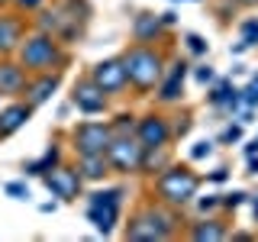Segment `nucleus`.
<instances>
[{"mask_svg": "<svg viewBox=\"0 0 258 242\" xmlns=\"http://www.w3.org/2000/svg\"><path fill=\"white\" fill-rule=\"evenodd\" d=\"M181 210L161 204V200L152 197L145 207H139L126 223V239L133 242H165V239H174L181 232Z\"/></svg>", "mask_w": 258, "mask_h": 242, "instance_id": "obj_1", "label": "nucleus"}, {"mask_svg": "<svg viewBox=\"0 0 258 242\" xmlns=\"http://www.w3.org/2000/svg\"><path fill=\"white\" fill-rule=\"evenodd\" d=\"M123 65H126V75H129V87L139 97H149V94H155L158 81L168 68V55L158 45L133 42L123 52Z\"/></svg>", "mask_w": 258, "mask_h": 242, "instance_id": "obj_2", "label": "nucleus"}, {"mask_svg": "<svg viewBox=\"0 0 258 242\" xmlns=\"http://www.w3.org/2000/svg\"><path fill=\"white\" fill-rule=\"evenodd\" d=\"M87 23H91V4L87 0H55L52 7H42L39 10V26L52 32L55 39H61L64 45L75 42V39L84 36Z\"/></svg>", "mask_w": 258, "mask_h": 242, "instance_id": "obj_3", "label": "nucleus"}, {"mask_svg": "<svg viewBox=\"0 0 258 242\" xmlns=\"http://www.w3.org/2000/svg\"><path fill=\"white\" fill-rule=\"evenodd\" d=\"M16 62L29 71V75H42V71H61L68 65V48H64L61 39H55L52 32L36 29L26 32L20 52H16Z\"/></svg>", "mask_w": 258, "mask_h": 242, "instance_id": "obj_4", "label": "nucleus"}, {"mask_svg": "<svg viewBox=\"0 0 258 242\" xmlns=\"http://www.w3.org/2000/svg\"><path fill=\"white\" fill-rule=\"evenodd\" d=\"M200 191V174L187 165H165L158 174H152V197L161 200V204L184 210L187 204H194Z\"/></svg>", "mask_w": 258, "mask_h": 242, "instance_id": "obj_5", "label": "nucleus"}, {"mask_svg": "<svg viewBox=\"0 0 258 242\" xmlns=\"http://www.w3.org/2000/svg\"><path fill=\"white\" fill-rule=\"evenodd\" d=\"M123 200H126V188L116 184V188H100L87 194V220L94 223V229L100 236H110L116 229L119 216H123Z\"/></svg>", "mask_w": 258, "mask_h": 242, "instance_id": "obj_6", "label": "nucleus"}, {"mask_svg": "<svg viewBox=\"0 0 258 242\" xmlns=\"http://www.w3.org/2000/svg\"><path fill=\"white\" fill-rule=\"evenodd\" d=\"M142 158H145V145L139 142L136 133H113V139L107 145V161L113 168V174H142Z\"/></svg>", "mask_w": 258, "mask_h": 242, "instance_id": "obj_7", "label": "nucleus"}, {"mask_svg": "<svg viewBox=\"0 0 258 242\" xmlns=\"http://www.w3.org/2000/svg\"><path fill=\"white\" fill-rule=\"evenodd\" d=\"M110 139H113L110 119H81L71 129V149H75V155H100V152H107Z\"/></svg>", "mask_w": 258, "mask_h": 242, "instance_id": "obj_8", "label": "nucleus"}, {"mask_svg": "<svg viewBox=\"0 0 258 242\" xmlns=\"http://www.w3.org/2000/svg\"><path fill=\"white\" fill-rule=\"evenodd\" d=\"M42 184L52 197L61 200V204H75L81 197V191H84V177L78 174L75 165H55L52 171L42 174Z\"/></svg>", "mask_w": 258, "mask_h": 242, "instance_id": "obj_9", "label": "nucleus"}, {"mask_svg": "<svg viewBox=\"0 0 258 242\" xmlns=\"http://www.w3.org/2000/svg\"><path fill=\"white\" fill-rule=\"evenodd\" d=\"M136 136H139V142L145 149H165V145H171V139H174V126L165 113L149 110V113H142V116H136Z\"/></svg>", "mask_w": 258, "mask_h": 242, "instance_id": "obj_10", "label": "nucleus"}, {"mask_svg": "<svg viewBox=\"0 0 258 242\" xmlns=\"http://www.w3.org/2000/svg\"><path fill=\"white\" fill-rule=\"evenodd\" d=\"M71 103H75L78 113H84V116H100V113H107V107H110V97L103 94V87L97 84L91 75H81L75 81V87H71Z\"/></svg>", "mask_w": 258, "mask_h": 242, "instance_id": "obj_11", "label": "nucleus"}, {"mask_svg": "<svg viewBox=\"0 0 258 242\" xmlns=\"http://www.w3.org/2000/svg\"><path fill=\"white\" fill-rule=\"evenodd\" d=\"M97 84L103 87L107 97H119L129 87V75H126V65H123V55H110V58H100L87 71Z\"/></svg>", "mask_w": 258, "mask_h": 242, "instance_id": "obj_12", "label": "nucleus"}, {"mask_svg": "<svg viewBox=\"0 0 258 242\" xmlns=\"http://www.w3.org/2000/svg\"><path fill=\"white\" fill-rule=\"evenodd\" d=\"M26 13L20 10H0V58H13L26 39Z\"/></svg>", "mask_w": 258, "mask_h": 242, "instance_id": "obj_13", "label": "nucleus"}, {"mask_svg": "<svg viewBox=\"0 0 258 242\" xmlns=\"http://www.w3.org/2000/svg\"><path fill=\"white\" fill-rule=\"evenodd\" d=\"M187 68L190 65L184 58H171L165 68V75H161L158 87H155V97L161 103H177L184 97V81H187Z\"/></svg>", "mask_w": 258, "mask_h": 242, "instance_id": "obj_14", "label": "nucleus"}, {"mask_svg": "<svg viewBox=\"0 0 258 242\" xmlns=\"http://www.w3.org/2000/svg\"><path fill=\"white\" fill-rule=\"evenodd\" d=\"M61 87V71H42V75H29L26 91H23V100L29 103L32 110L42 107V103L52 100V94Z\"/></svg>", "mask_w": 258, "mask_h": 242, "instance_id": "obj_15", "label": "nucleus"}, {"mask_svg": "<svg viewBox=\"0 0 258 242\" xmlns=\"http://www.w3.org/2000/svg\"><path fill=\"white\" fill-rule=\"evenodd\" d=\"M26 81H29V71L16 62V55L0 58V97H23Z\"/></svg>", "mask_w": 258, "mask_h": 242, "instance_id": "obj_16", "label": "nucleus"}, {"mask_svg": "<svg viewBox=\"0 0 258 242\" xmlns=\"http://www.w3.org/2000/svg\"><path fill=\"white\" fill-rule=\"evenodd\" d=\"M187 239L194 242H223L229 239V226L220 216H200V220L187 223Z\"/></svg>", "mask_w": 258, "mask_h": 242, "instance_id": "obj_17", "label": "nucleus"}, {"mask_svg": "<svg viewBox=\"0 0 258 242\" xmlns=\"http://www.w3.org/2000/svg\"><path fill=\"white\" fill-rule=\"evenodd\" d=\"M29 119H32V107L26 100H13L10 107L0 110V139H10V136L20 133Z\"/></svg>", "mask_w": 258, "mask_h": 242, "instance_id": "obj_18", "label": "nucleus"}, {"mask_svg": "<svg viewBox=\"0 0 258 242\" xmlns=\"http://www.w3.org/2000/svg\"><path fill=\"white\" fill-rule=\"evenodd\" d=\"M165 20L161 13H139L133 20V42H145V45H155L161 36H165Z\"/></svg>", "mask_w": 258, "mask_h": 242, "instance_id": "obj_19", "label": "nucleus"}, {"mask_svg": "<svg viewBox=\"0 0 258 242\" xmlns=\"http://www.w3.org/2000/svg\"><path fill=\"white\" fill-rule=\"evenodd\" d=\"M207 100H210V107H216L223 113H236L239 103H242V91L232 87V81H216L213 91L207 94Z\"/></svg>", "mask_w": 258, "mask_h": 242, "instance_id": "obj_20", "label": "nucleus"}, {"mask_svg": "<svg viewBox=\"0 0 258 242\" xmlns=\"http://www.w3.org/2000/svg\"><path fill=\"white\" fill-rule=\"evenodd\" d=\"M75 168L84 181H103L107 174H113L107 152H100V155H75Z\"/></svg>", "mask_w": 258, "mask_h": 242, "instance_id": "obj_21", "label": "nucleus"}, {"mask_svg": "<svg viewBox=\"0 0 258 242\" xmlns=\"http://www.w3.org/2000/svg\"><path fill=\"white\" fill-rule=\"evenodd\" d=\"M55 165H61V145L58 142H48V149L42 152V155L23 165V174H26V177H42L45 171H52Z\"/></svg>", "mask_w": 258, "mask_h": 242, "instance_id": "obj_22", "label": "nucleus"}, {"mask_svg": "<svg viewBox=\"0 0 258 242\" xmlns=\"http://www.w3.org/2000/svg\"><path fill=\"white\" fill-rule=\"evenodd\" d=\"M165 165H171V158H168V145H165V149H145L142 174H158Z\"/></svg>", "mask_w": 258, "mask_h": 242, "instance_id": "obj_23", "label": "nucleus"}, {"mask_svg": "<svg viewBox=\"0 0 258 242\" xmlns=\"http://www.w3.org/2000/svg\"><path fill=\"white\" fill-rule=\"evenodd\" d=\"M242 42L236 45V52H245V48H255L258 45V16H248V20H242Z\"/></svg>", "mask_w": 258, "mask_h": 242, "instance_id": "obj_24", "label": "nucleus"}, {"mask_svg": "<svg viewBox=\"0 0 258 242\" xmlns=\"http://www.w3.org/2000/svg\"><path fill=\"white\" fill-rule=\"evenodd\" d=\"M110 129L113 133H136V116L133 113H116L110 119Z\"/></svg>", "mask_w": 258, "mask_h": 242, "instance_id": "obj_25", "label": "nucleus"}, {"mask_svg": "<svg viewBox=\"0 0 258 242\" xmlns=\"http://www.w3.org/2000/svg\"><path fill=\"white\" fill-rule=\"evenodd\" d=\"M4 191H7V197H13V200H26V197H29L26 181H7Z\"/></svg>", "mask_w": 258, "mask_h": 242, "instance_id": "obj_26", "label": "nucleus"}, {"mask_svg": "<svg viewBox=\"0 0 258 242\" xmlns=\"http://www.w3.org/2000/svg\"><path fill=\"white\" fill-rule=\"evenodd\" d=\"M242 103H245V107H258V75L242 87Z\"/></svg>", "mask_w": 258, "mask_h": 242, "instance_id": "obj_27", "label": "nucleus"}, {"mask_svg": "<svg viewBox=\"0 0 258 242\" xmlns=\"http://www.w3.org/2000/svg\"><path fill=\"white\" fill-rule=\"evenodd\" d=\"M239 139H242V123H229V126H226L223 133H220V142H223V145L239 142Z\"/></svg>", "mask_w": 258, "mask_h": 242, "instance_id": "obj_28", "label": "nucleus"}, {"mask_svg": "<svg viewBox=\"0 0 258 242\" xmlns=\"http://www.w3.org/2000/svg\"><path fill=\"white\" fill-rule=\"evenodd\" d=\"M184 42H187V48L194 55H207V42H204V36H197V32H187L184 36Z\"/></svg>", "mask_w": 258, "mask_h": 242, "instance_id": "obj_29", "label": "nucleus"}, {"mask_svg": "<svg viewBox=\"0 0 258 242\" xmlns=\"http://www.w3.org/2000/svg\"><path fill=\"white\" fill-rule=\"evenodd\" d=\"M13 7H16V10H20V13H39V10H42V7H45V0H13Z\"/></svg>", "mask_w": 258, "mask_h": 242, "instance_id": "obj_30", "label": "nucleus"}, {"mask_svg": "<svg viewBox=\"0 0 258 242\" xmlns=\"http://www.w3.org/2000/svg\"><path fill=\"white\" fill-rule=\"evenodd\" d=\"M207 155H213V142H197V145H194V149H190V158L194 161H200V158H207Z\"/></svg>", "mask_w": 258, "mask_h": 242, "instance_id": "obj_31", "label": "nucleus"}, {"mask_svg": "<svg viewBox=\"0 0 258 242\" xmlns=\"http://www.w3.org/2000/svg\"><path fill=\"white\" fill-rule=\"evenodd\" d=\"M197 207H200V213H210V210L223 207V194H213V197H207V200H197Z\"/></svg>", "mask_w": 258, "mask_h": 242, "instance_id": "obj_32", "label": "nucleus"}, {"mask_svg": "<svg viewBox=\"0 0 258 242\" xmlns=\"http://www.w3.org/2000/svg\"><path fill=\"white\" fill-rule=\"evenodd\" d=\"M242 200H245V194H242V191L223 194V210H236V207H242Z\"/></svg>", "mask_w": 258, "mask_h": 242, "instance_id": "obj_33", "label": "nucleus"}, {"mask_svg": "<svg viewBox=\"0 0 258 242\" xmlns=\"http://www.w3.org/2000/svg\"><path fill=\"white\" fill-rule=\"evenodd\" d=\"M197 81H200V84H213V81H216L213 68H210V65H200V68H197Z\"/></svg>", "mask_w": 258, "mask_h": 242, "instance_id": "obj_34", "label": "nucleus"}, {"mask_svg": "<svg viewBox=\"0 0 258 242\" xmlns=\"http://www.w3.org/2000/svg\"><path fill=\"white\" fill-rule=\"evenodd\" d=\"M232 7H242V10H255L258 7V0H229Z\"/></svg>", "mask_w": 258, "mask_h": 242, "instance_id": "obj_35", "label": "nucleus"}, {"mask_svg": "<svg viewBox=\"0 0 258 242\" xmlns=\"http://www.w3.org/2000/svg\"><path fill=\"white\" fill-rule=\"evenodd\" d=\"M226 177H229V171H226V168H216V171L210 174V181H226Z\"/></svg>", "mask_w": 258, "mask_h": 242, "instance_id": "obj_36", "label": "nucleus"}, {"mask_svg": "<svg viewBox=\"0 0 258 242\" xmlns=\"http://www.w3.org/2000/svg\"><path fill=\"white\" fill-rule=\"evenodd\" d=\"M248 174H258V158L248 155Z\"/></svg>", "mask_w": 258, "mask_h": 242, "instance_id": "obj_37", "label": "nucleus"}, {"mask_svg": "<svg viewBox=\"0 0 258 242\" xmlns=\"http://www.w3.org/2000/svg\"><path fill=\"white\" fill-rule=\"evenodd\" d=\"M161 20H165V26H174V13H171V10L161 13Z\"/></svg>", "mask_w": 258, "mask_h": 242, "instance_id": "obj_38", "label": "nucleus"}, {"mask_svg": "<svg viewBox=\"0 0 258 242\" xmlns=\"http://www.w3.org/2000/svg\"><path fill=\"white\" fill-rule=\"evenodd\" d=\"M255 152H258V142L252 139V142H248V145H245V155H255Z\"/></svg>", "mask_w": 258, "mask_h": 242, "instance_id": "obj_39", "label": "nucleus"}, {"mask_svg": "<svg viewBox=\"0 0 258 242\" xmlns=\"http://www.w3.org/2000/svg\"><path fill=\"white\" fill-rule=\"evenodd\" d=\"M252 213H255V220H258V197L252 200Z\"/></svg>", "mask_w": 258, "mask_h": 242, "instance_id": "obj_40", "label": "nucleus"}, {"mask_svg": "<svg viewBox=\"0 0 258 242\" xmlns=\"http://www.w3.org/2000/svg\"><path fill=\"white\" fill-rule=\"evenodd\" d=\"M13 4V0H0V10H4V7H10Z\"/></svg>", "mask_w": 258, "mask_h": 242, "instance_id": "obj_41", "label": "nucleus"}, {"mask_svg": "<svg viewBox=\"0 0 258 242\" xmlns=\"http://www.w3.org/2000/svg\"><path fill=\"white\" fill-rule=\"evenodd\" d=\"M255 142H258V136H255Z\"/></svg>", "mask_w": 258, "mask_h": 242, "instance_id": "obj_42", "label": "nucleus"}]
</instances>
